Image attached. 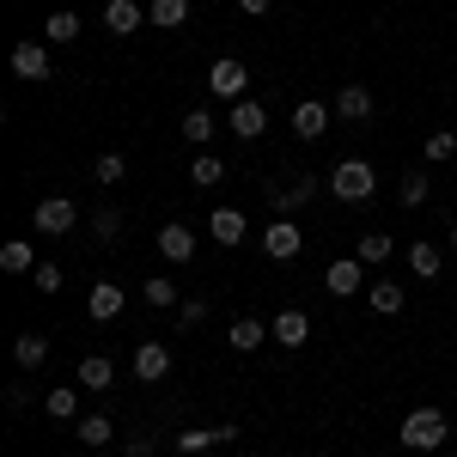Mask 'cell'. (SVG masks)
Segmentation results:
<instances>
[{
	"mask_svg": "<svg viewBox=\"0 0 457 457\" xmlns=\"http://www.w3.org/2000/svg\"><path fill=\"white\" fill-rule=\"evenodd\" d=\"M445 433H452V427H445L439 409H409L403 427H396V439H403L409 452H439V445H445Z\"/></svg>",
	"mask_w": 457,
	"mask_h": 457,
	"instance_id": "6da1fadb",
	"label": "cell"
},
{
	"mask_svg": "<svg viewBox=\"0 0 457 457\" xmlns=\"http://www.w3.org/2000/svg\"><path fill=\"white\" fill-rule=\"evenodd\" d=\"M262 195H269L275 220H287V213H299V208H305V202L317 195V177H305V171H299V177H287V183L275 177V183H262Z\"/></svg>",
	"mask_w": 457,
	"mask_h": 457,
	"instance_id": "7a4b0ae2",
	"label": "cell"
},
{
	"mask_svg": "<svg viewBox=\"0 0 457 457\" xmlns=\"http://www.w3.org/2000/svg\"><path fill=\"white\" fill-rule=\"evenodd\" d=\"M329 189H336L342 202H366V195L378 189V171H372L366 159H342V165L329 171Z\"/></svg>",
	"mask_w": 457,
	"mask_h": 457,
	"instance_id": "3957f363",
	"label": "cell"
},
{
	"mask_svg": "<svg viewBox=\"0 0 457 457\" xmlns=\"http://www.w3.org/2000/svg\"><path fill=\"white\" fill-rule=\"evenodd\" d=\"M31 226L43 232V238H68L73 226H79V208H73L68 195H43L37 213H31Z\"/></svg>",
	"mask_w": 457,
	"mask_h": 457,
	"instance_id": "277c9868",
	"label": "cell"
},
{
	"mask_svg": "<svg viewBox=\"0 0 457 457\" xmlns=\"http://www.w3.org/2000/svg\"><path fill=\"white\" fill-rule=\"evenodd\" d=\"M208 92H213V98H226V104H238V98L250 92V68L238 62V55L213 62V68H208Z\"/></svg>",
	"mask_w": 457,
	"mask_h": 457,
	"instance_id": "5b68a950",
	"label": "cell"
},
{
	"mask_svg": "<svg viewBox=\"0 0 457 457\" xmlns=\"http://www.w3.org/2000/svg\"><path fill=\"white\" fill-rule=\"evenodd\" d=\"M12 73H19V79H31V86H43V79H49V49H43V43H37V37H25V43H12Z\"/></svg>",
	"mask_w": 457,
	"mask_h": 457,
	"instance_id": "8992f818",
	"label": "cell"
},
{
	"mask_svg": "<svg viewBox=\"0 0 457 457\" xmlns=\"http://www.w3.org/2000/svg\"><path fill=\"white\" fill-rule=\"evenodd\" d=\"M262 250H269L275 262H293V256L305 250V232H299L293 220H269V232H262Z\"/></svg>",
	"mask_w": 457,
	"mask_h": 457,
	"instance_id": "52a82bcc",
	"label": "cell"
},
{
	"mask_svg": "<svg viewBox=\"0 0 457 457\" xmlns=\"http://www.w3.org/2000/svg\"><path fill=\"white\" fill-rule=\"evenodd\" d=\"M159 256H165V262H183V269H189V262H195V232H189L183 220L159 226Z\"/></svg>",
	"mask_w": 457,
	"mask_h": 457,
	"instance_id": "ba28073f",
	"label": "cell"
},
{
	"mask_svg": "<svg viewBox=\"0 0 457 457\" xmlns=\"http://www.w3.org/2000/svg\"><path fill=\"white\" fill-rule=\"evenodd\" d=\"M323 287H329L336 299L360 293V287H366V262H360V256H342V262H329V269H323Z\"/></svg>",
	"mask_w": 457,
	"mask_h": 457,
	"instance_id": "9c48e42d",
	"label": "cell"
},
{
	"mask_svg": "<svg viewBox=\"0 0 457 457\" xmlns=\"http://www.w3.org/2000/svg\"><path fill=\"white\" fill-rule=\"evenodd\" d=\"M135 378H141V385L171 378V348H165V342H141V348H135Z\"/></svg>",
	"mask_w": 457,
	"mask_h": 457,
	"instance_id": "30bf717a",
	"label": "cell"
},
{
	"mask_svg": "<svg viewBox=\"0 0 457 457\" xmlns=\"http://www.w3.org/2000/svg\"><path fill=\"white\" fill-rule=\"evenodd\" d=\"M146 25V6H135V0H104V31L110 37H135Z\"/></svg>",
	"mask_w": 457,
	"mask_h": 457,
	"instance_id": "8fae6325",
	"label": "cell"
},
{
	"mask_svg": "<svg viewBox=\"0 0 457 457\" xmlns=\"http://www.w3.org/2000/svg\"><path fill=\"white\" fill-rule=\"evenodd\" d=\"M372 110H378L372 86H342V92H336V116H342V122H372Z\"/></svg>",
	"mask_w": 457,
	"mask_h": 457,
	"instance_id": "7c38bea8",
	"label": "cell"
},
{
	"mask_svg": "<svg viewBox=\"0 0 457 457\" xmlns=\"http://www.w3.org/2000/svg\"><path fill=\"white\" fill-rule=\"evenodd\" d=\"M86 317H92V323H110V317H122V287H116V281H98L92 293H86Z\"/></svg>",
	"mask_w": 457,
	"mask_h": 457,
	"instance_id": "4fadbf2b",
	"label": "cell"
},
{
	"mask_svg": "<svg viewBox=\"0 0 457 457\" xmlns=\"http://www.w3.org/2000/svg\"><path fill=\"white\" fill-rule=\"evenodd\" d=\"M262 129H269V110L256 104V98H238V104H232V135H238V141H256Z\"/></svg>",
	"mask_w": 457,
	"mask_h": 457,
	"instance_id": "5bb4252c",
	"label": "cell"
},
{
	"mask_svg": "<svg viewBox=\"0 0 457 457\" xmlns=\"http://www.w3.org/2000/svg\"><path fill=\"white\" fill-rule=\"evenodd\" d=\"M208 232H213V238H220L226 250H238V245H245V232H250V226H245V213H238V208H213Z\"/></svg>",
	"mask_w": 457,
	"mask_h": 457,
	"instance_id": "9a60e30c",
	"label": "cell"
},
{
	"mask_svg": "<svg viewBox=\"0 0 457 457\" xmlns=\"http://www.w3.org/2000/svg\"><path fill=\"white\" fill-rule=\"evenodd\" d=\"M269 336H275L281 348H305V336H312V317H305V312H281L275 323H269Z\"/></svg>",
	"mask_w": 457,
	"mask_h": 457,
	"instance_id": "2e32d148",
	"label": "cell"
},
{
	"mask_svg": "<svg viewBox=\"0 0 457 457\" xmlns=\"http://www.w3.org/2000/svg\"><path fill=\"white\" fill-rule=\"evenodd\" d=\"M323 129H329V104H317V98H305V104L293 110V135H299V141H317Z\"/></svg>",
	"mask_w": 457,
	"mask_h": 457,
	"instance_id": "e0dca14e",
	"label": "cell"
},
{
	"mask_svg": "<svg viewBox=\"0 0 457 457\" xmlns=\"http://www.w3.org/2000/svg\"><path fill=\"white\" fill-rule=\"evenodd\" d=\"M353 256H360L366 269H385L390 256H396V238H390V232H360V245H353Z\"/></svg>",
	"mask_w": 457,
	"mask_h": 457,
	"instance_id": "ac0fdd59",
	"label": "cell"
},
{
	"mask_svg": "<svg viewBox=\"0 0 457 457\" xmlns=\"http://www.w3.org/2000/svg\"><path fill=\"white\" fill-rule=\"evenodd\" d=\"M366 299H372V312H378V317H396L403 305H409V293H403L396 281H385V275H378V281L366 287Z\"/></svg>",
	"mask_w": 457,
	"mask_h": 457,
	"instance_id": "d6986e66",
	"label": "cell"
},
{
	"mask_svg": "<svg viewBox=\"0 0 457 457\" xmlns=\"http://www.w3.org/2000/svg\"><path fill=\"white\" fill-rule=\"evenodd\" d=\"M226 336H232V348H238V353H256L262 342H269V323H256V317H232Z\"/></svg>",
	"mask_w": 457,
	"mask_h": 457,
	"instance_id": "ffe728a7",
	"label": "cell"
},
{
	"mask_svg": "<svg viewBox=\"0 0 457 457\" xmlns=\"http://www.w3.org/2000/svg\"><path fill=\"white\" fill-rule=\"evenodd\" d=\"M73 378H79V385H86V390H110V385H116V366H110L104 353H86Z\"/></svg>",
	"mask_w": 457,
	"mask_h": 457,
	"instance_id": "44dd1931",
	"label": "cell"
},
{
	"mask_svg": "<svg viewBox=\"0 0 457 457\" xmlns=\"http://www.w3.org/2000/svg\"><path fill=\"white\" fill-rule=\"evenodd\" d=\"M0 269H6V275H37V250L25 245V238H6V245H0Z\"/></svg>",
	"mask_w": 457,
	"mask_h": 457,
	"instance_id": "7402d4cb",
	"label": "cell"
},
{
	"mask_svg": "<svg viewBox=\"0 0 457 457\" xmlns=\"http://www.w3.org/2000/svg\"><path fill=\"white\" fill-rule=\"evenodd\" d=\"M409 269H415V275H421V281H439V269H445V250L439 245H409Z\"/></svg>",
	"mask_w": 457,
	"mask_h": 457,
	"instance_id": "603a6c76",
	"label": "cell"
},
{
	"mask_svg": "<svg viewBox=\"0 0 457 457\" xmlns=\"http://www.w3.org/2000/svg\"><path fill=\"white\" fill-rule=\"evenodd\" d=\"M43 409H49V421H79V390L55 385L49 396H43Z\"/></svg>",
	"mask_w": 457,
	"mask_h": 457,
	"instance_id": "cb8c5ba5",
	"label": "cell"
},
{
	"mask_svg": "<svg viewBox=\"0 0 457 457\" xmlns=\"http://www.w3.org/2000/svg\"><path fill=\"white\" fill-rule=\"evenodd\" d=\"M12 360H19V372H37L49 360V336H19L12 342Z\"/></svg>",
	"mask_w": 457,
	"mask_h": 457,
	"instance_id": "d4e9b609",
	"label": "cell"
},
{
	"mask_svg": "<svg viewBox=\"0 0 457 457\" xmlns=\"http://www.w3.org/2000/svg\"><path fill=\"white\" fill-rule=\"evenodd\" d=\"M73 433L98 452V445H110V439H116V421H110V415H79V421H73Z\"/></svg>",
	"mask_w": 457,
	"mask_h": 457,
	"instance_id": "484cf974",
	"label": "cell"
},
{
	"mask_svg": "<svg viewBox=\"0 0 457 457\" xmlns=\"http://www.w3.org/2000/svg\"><path fill=\"white\" fill-rule=\"evenodd\" d=\"M146 19H153L159 31H177V25H189V0H153Z\"/></svg>",
	"mask_w": 457,
	"mask_h": 457,
	"instance_id": "4316f807",
	"label": "cell"
},
{
	"mask_svg": "<svg viewBox=\"0 0 457 457\" xmlns=\"http://www.w3.org/2000/svg\"><path fill=\"white\" fill-rule=\"evenodd\" d=\"M141 299L153 305V312H171V305H177V281H171V275H146V281H141Z\"/></svg>",
	"mask_w": 457,
	"mask_h": 457,
	"instance_id": "83f0119b",
	"label": "cell"
},
{
	"mask_svg": "<svg viewBox=\"0 0 457 457\" xmlns=\"http://www.w3.org/2000/svg\"><path fill=\"white\" fill-rule=\"evenodd\" d=\"M213 135H220V122H213L208 110H183V141H213Z\"/></svg>",
	"mask_w": 457,
	"mask_h": 457,
	"instance_id": "f1b7e54d",
	"label": "cell"
},
{
	"mask_svg": "<svg viewBox=\"0 0 457 457\" xmlns=\"http://www.w3.org/2000/svg\"><path fill=\"white\" fill-rule=\"evenodd\" d=\"M427 189H433V183H427V171H409L403 183H396V202H403V208H421Z\"/></svg>",
	"mask_w": 457,
	"mask_h": 457,
	"instance_id": "f546056e",
	"label": "cell"
},
{
	"mask_svg": "<svg viewBox=\"0 0 457 457\" xmlns=\"http://www.w3.org/2000/svg\"><path fill=\"white\" fill-rule=\"evenodd\" d=\"M445 159H457V135L452 129H433L427 135V165H445Z\"/></svg>",
	"mask_w": 457,
	"mask_h": 457,
	"instance_id": "4dcf8cb0",
	"label": "cell"
},
{
	"mask_svg": "<svg viewBox=\"0 0 457 457\" xmlns=\"http://www.w3.org/2000/svg\"><path fill=\"white\" fill-rule=\"evenodd\" d=\"M220 177H226V165H220V159H213V153H202V159H195V165H189V183H195V189H213V183H220Z\"/></svg>",
	"mask_w": 457,
	"mask_h": 457,
	"instance_id": "1f68e13d",
	"label": "cell"
},
{
	"mask_svg": "<svg viewBox=\"0 0 457 457\" xmlns=\"http://www.w3.org/2000/svg\"><path fill=\"white\" fill-rule=\"evenodd\" d=\"M116 232H122V213H116V208L92 213V238H98V245H116Z\"/></svg>",
	"mask_w": 457,
	"mask_h": 457,
	"instance_id": "d6a6232c",
	"label": "cell"
},
{
	"mask_svg": "<svg viewBox=\"0 0 457 457\" xmlns=\"http://www.w3.org/2000/svg\"><path fill=\"white\" fill-rule=\"evenodd\" d=\"M43 37H49V43H73V37H79V12H55V19L43 25Z\"/></svg>",
	"mask_w": 457,
	"mask_h": 457,
	"instance_id": "836d02e7",
	"label": "cell"
},
{
	"mask_svg": "<svg viewBox=\"0 0 457 457\" xmlns=\"http://www.w3.org/2000/svg\"><path fill=\"white\" fill-rule=\"evenodd\" d=\"M92 177H98V183H122V177H129V159H122V153H104Z\"/></svg>",
	"mask_w": 457,
	"mask_h": 457,
	"instance_id": "e575fe53",
	"label": "cell"
},
{
	"mask_svg": "<svg viewBox=\"0 0 457 457\" xmlns=\"http://www.w3.org/2000/svg\"><path fill=\"white\" fill-rule=\"evenodd\" d=\"M37 293H62V281H68V275H62V269H55V262H37Z\"/></svg>",
	"mask_w": 457,
	"mask_h": 457,
	"instance_id": "d590c367",
	"label": "cell"
},
{
	"mask_svg": "<svg viewBox=\"0 0 457 457\" xmlns=\"http://www.w3.org/2000/svg\"><path fill=\"white\" fill-rule=\"evenodd\" d=\"M183 323H189V329L208 323V299H183Z\"/></svg>",
	"mask_w": 457,
	"mask_h": 457,
	"instance_id": "8d00e7d4",
	"label": "cell"
},
{
	"mask_svg": "<svg viewBox=\"0 0 457 457\" xmlns=\"http://www.w3.org/2000/svg\"><path fill=\"white\" fill-rule=\"evenodd\" d=\"M122 457H153V433H141V439H129V445H122Z\"/></svg>",
	"mask_w": 457,
	"mask_h": 457,
	"instance_id": "74e56055",
	"label": "cell"
},
{
	"mask_svg": "<svg viewBox=\"0 0 457 457\" xmlns=\"http://www.w3.org/2000/svg\"><path fill=\"white\" fill-rule=\"evenodd\" d=\"M238 6H245L250 19H262V12H269V6H275V0H238Z\"/></svg>",
	"mask_w": 457,
	"mask_h": 457,
	"instance_id": "f35d334b",
	"label": "cell"
},
{
	"mask_svg": "<svg viewBox=\"0 0 457 457\" xmlns=\"http://www.w3.org/2000/svg\"><path fill=\"white\" fill-rule=\"evenodd\" d=\"M452 250H457V226H452Z\"/></svg>",
	"mask_w": 457,
	"mask_h": 457,
	"instance_id": "ab89813d",
	"label": "cell"
},
{
	"mask_svg": "<svg viewBox=\"0 0 457 457\" xmlns=\"http://www.w3.org/2000/svg\"><path fill=\"white\" fill-rule=\"evenodd\" d=\"M68 457H79V452H68Z\"/></svg>",
	"mask_w": 457,
	"mask_h": 457,
	"instance_id": "60d3db41",
	"label": "cell"
},
{
	"mask_svg": "<svg viewBox=\"0 0 457 457\" xmlns=\"http://www.w3.org/2000/svg\"><path fill=\"white\" fill-rule=\"evenodd\" d=\"M250 457H256V452H250Z\"/></svg>",
	"mask_w": 457,
	"mask_h": 457,
	"instance_id": "b9f144b4",
	"label": "cell"
}]
</instances>
